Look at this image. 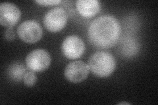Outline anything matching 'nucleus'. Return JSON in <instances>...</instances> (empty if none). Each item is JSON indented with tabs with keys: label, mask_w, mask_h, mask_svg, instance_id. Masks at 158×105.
<instances>
[{
	"label": "nucleus",
	"mask_w": 158,
	"mask_h": 105,
	"mask_svg": "<svg viewBox=\"0 0 158 105\" xmlns=\"http://www.w3.org/2000/svg\"><path fill=\"white\" fill-rule=\"evenodd\" d=\"M121 26L118 20L106 14L96 18L88 28L89 41L98 48L109 49L115 46L121 35Z\"/></svg>",
	"instance_id": "1"
},
{
	"label": "nucleus",
	"mask_w": 158,
	"mask_h": 105,
	"mask_svg": "<svg viewBox=\"0 0 158 105\" xmlns=\"http://www.w3.org/2000/svg\"><path fill=\"white\" fill-rule=\"evenodd\" d=\"M88 63L91 72L99 78L110 76L116 67L114 57L111 53L105 51H98L92 54Z\"/></svg>",
	"instance_id": "2"
},
{
	"label": "nucleus",
	"mask_w": 158,
	"mask_h": 105,
	"mask_svg": "<svg viewBox=\"0 0 158 105\" xmlns=\"http://www.w3.org/2000/svg\"><path fill=\"white\" fill-rule=\"evenodd\" d=\"M68 15L63 7L53 8L46 13L44 18V24L46 28L51 32H57L65 26Z\"/></svg>",
	"instance_id": "3"
},
{
	"label": "nucleus",
	"mask_w": 158,
	"mask_h": 105,
	"mask_svg": "<svg viewBox=\"0 0 158 105\" xmlns=\"http://www.w3.org/2000/svg\"><path fill=\"white\" fill-rule=\"evenodd\" d=\"M17 34L20 39L28 43H35L42 37L43 31L40 24L36 21L28 20L19 25Z\"/></svg>",
	"instance_id": "4"
},
{
	"label": "nucleus",
	"mask_w": 158,
	"mask_h": 105,
	"mask_svg": "<svg viewBox=\"0 0 158 105\" xmlns=\"http://www.w3.org/2000/svg\"><path fill=\"white\" fill-rule=\"evenodd\" d=\"M27 67L33 72H43L51 63V57L46 50L38 49L30 53L26 57Z\"/></svg>",
	"instance_id": "5"
},
{
	"label": "nucleus",
	"mask_w": 158,
	"mask_h": 105,
	"mask_svg": "<svg viewBox=\"0 0 158 105\" xmlns=\"http://www.w3.org/2000/svg\"><path fill=\"white\" fill-rule=\"evenodd\" d=\"M61 50L64 55L69 59L80 58L85 51V44L82 39L75 35L67 37L63 41Z\"/></svg>",
	"instance_id": "6"
},
{
	"label": "nucleus",
	"mask_w": 158,
	"mask_h": 105,
	"mask_svg": "<svg viewBox=\"0 0 158 105\" xmlns=\"http://www.w3.org/2000/svg\"><path fill=\"white\" fill-rule=\"evenodd\" d=\"M88 65L82 61H74L67 65L65 76L67 80L73 83H79L85 80L89 74Z\"/></svg>",
	"instance_id": "7"
},
{
	"label": "nucleus",
	"mask_w": 158,
	"mask_h": 105,
	"mask_svg": "<svg viewBox=\"0 0 158 105\" xmlns=\"http://www.w3.org/2000/svg\"><path fill=\"white\" fill-rule=\"evenodd\" d=\"M21 13L15 5L4 2L0 5V23L3 26L12 28L19 21Z\"/></svg>",
	"instance_id": "8"
},
{
	"label": "nucleus",
	"mask_w": 158,
	"mask_h": 105,
	"mask_svg": "<svg viewBox=\"0 0 158 105\" xmlns=\"http://www.w3.org/2000/svg\"><path fill=\"white\" fill-rule=\"evenodd\" d=\"M78 12L86 18H90L100 11V4L97 0H78L76 2Z\"/></svg>",
	"instance_id": "9"
},
{
	"label": "nucleus",
	"mask_w": 158,
	"mask_h": 105,
	"mask_svg": "<svg viewBox=\"0 0 158 105\" xmlns=\"http://www.w3.org/2000/svg\"><path fill=\"white\" fill-rule=\"evenodd\" d=\"M27 73V68L21 62L12 63L7 69V75L12 81L21 82Z\"/></svg>",
	"instance_id": "10"
},
{
	"label": "nucleus",
	"mask_w": 158,
	"mask_h": 105,
	"mask_svg": "<svg viewBox=\"0 0 158 105\" xmlns=\"http://www.w3.org/2000/svg\"><path fill=\"white\" fill-rule=\"evenodd\" d=\"M37 81V77L33 71L27 72L23 78V82L25 86L32 87L34 86Z\"/></svg>",
	"instance_id": "11"
},
{
	"label": "nucleus",
	"mask_w": 158,
	"mask_h": 105,
	"mask_svg": "<svg viewBox=\"0 0 158 105\" xmlns=\"http://www.w3.org/2000/svg\"><path fill=\"white\" fill-rule=\"evenodd\" d=\"M35 2L40 6H56L60 3L61 1L60 0H37Z\"/></svg>",
	"instance_id": "12"
},
{
	"label": "nucleus",
	"mask_w": 158,
	"mask_h": 105,
	"mask_svg": "<svg viewBox=\"0 0 158 105\" xmlns=\"http://www.w3.org/2000/svg\"><path fill=\"white\" fill-rule=\"evenodd\" d=\"M129 43H125V46L123 47V49H124L125 50V53L127 55V54H130V55H133V53H136V51H135L134 50L131 49V47H137V44L134 42H128Z\"/></svg>",
	"instance_id": "13"
},
{
	"label": "nucleus",
	"mask_w": 158,
	"mask_h": 105,
	"mask_svg": "<svg viewBox=\"0 0 158 105\" xmlns=\"http://www.w3.org/2000/svg\"><path fill=\"white\" fill-rule=\"evenodd\" d=\"M5 38L8 41H13L15 38V32L13 28H8L4 34Z\"/></svg>",
	"instance_id": "14"
},
{
	"label": "nucleus",
	"mask_w": 158,
	"mask_h": 105,
	"mask_svg": "<svg viewBox=\"0 0 158 105\" xmlns=\"http://www.w3.org/2000/svg\"><path fill=\"white\" fill-rule=\"evenodd\" d=\"M120 104H128V103H121Z\"/></svg>",
	"instance_id": "15"
}]
</instances>
